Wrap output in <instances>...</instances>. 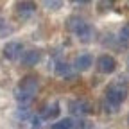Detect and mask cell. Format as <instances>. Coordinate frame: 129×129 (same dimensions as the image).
<instances>
[{
	"label": "cell",
	"instance_id": "cell-1",
	"mask_svg": "<svg viewBox=\"0 0 129 129\" xmlns=\"http://www.w3.org/2000/svg\"><path fill=\"white\" fill-rule=\"evenodd\" d=\"M38 91V79L34 75H25L14 88V99L20 104H29Z\"/></svg>",
	"mask_w": 129,
	"mask_h": 129
},
{
	"label": "cell",
	"instance_id": "cell-2",
	"mask_svg": "<svg viewBox=\"0 0 129 129\" xmlns=\"http://www.w3.org/2000/svg\"><path fill=\"white\" fill-rule=\"evenodd\" d=\"M68 29L74 32V34H75L81 41H84V43L91 41V38H93V29H91V25H90L86 20H83L81 16H72V18L68 20Z\"/></svg>",
	"mask_w": 129,
	"mask_h": 129
},
{
	"label": "cell",
	"instance_id": "cell-3",
	"mask_svg": "<svg viewBox=\"0 0 129 129\" xmlns=\"http://www.w3.org/2000/svg\"><path fill=\"white\" fill-rule=\"evenodd\" d=\"M127 99V84L124 83L122 79L111 83L106 88V101L113 106H120L124 101Z\"/></svg>",
	"mask_w": 129,
	"mask_h": 129
},
{
	"label": "cell",
	"instance_id": "cell-4",
	"mask_svg": "<svg viewBox=\"0 0 129 129\" xmlns=\"http://www.w3.org/2000/svg\"><path fill=\"white\" fill-rule=\"evenodd\" d=\"M97 70L101 74H113L117 70V59L109 56V54H104L97 59Z\"/></svg>",
	"mask_w": 129,
	"mask_h": 129
},
{
	"label": "cell",
	"instance_id": "cell-5",
	"mask_svg": "<svg viewBox=\"0 0 129 129\" xmlns=\"http://www.w3.org/2000/svg\"><path fill=\"white\" fill-rule=\"evenodd\" d=\"M22 52H23V45H22L20 41H7V43L4 45V57H6V59L14 61Z\"/></svg>",
	"mask_w": 129,
	"mask_h": 129
},
{
	"label": "cell",
	"instance_id": "cell-6",
	"mask_svg": "<svg viewBox=\"0 0 129 129\" xmlns=\"http://www.w3.org/2000/svg\"><path fill=\"white\" fill-rule=\"evenodd\" d=\"M91 64H93V57L90 54H79L75 57V61H74V68L77 72H86Z\"/></svg>",
	"mask_w": 129,
	"mask_h": 129
},
{
	"label": "cell",
	"instance_id": "cell-7",
	"mask_svg": "<svg viewBox=\"0 0 129 129\" xmlns=\"http://www.w3.org/2000/svg\"><path fill=\"white\" fill-rule=\"evenodd\" d=\"M72 111L77 115H90V113H93V104L86 99L77 101V102H72Z\"/></svg>",
	"mask_w": 129,
	"mask_h": 129
},
{
	"label": "cell",
	"instance_id": "cell-8",
	"mask_svg": "<svg viewBox=\"0 0 129 129\" xmlns=\"http://www.w3.org/2000/svg\"><path fill=\"white\" fill-rule=\"evenodd\" d=\"M59 102H50L48 106L43 108V111L40 113V118L41 120H54L57 115H59Z\"/></svg>",
	"mask_w": 129,
	"mask_h": 129
},
{
	"label": "cell",
	"instance_id": "cell-9",
	"mask_svg": "<svg viewBox=\"0 0 129 129\" xmlns=\"http://www.w3.org/2000/svg\"><path fill=\"white\" fill-rule=\"evenodd\" d=\"M40 57H41V54L38 50H27L22 56V63H23V67H34V64L40 63Z\"/></svg>",
	"mask_w": 129,
	"mask_h": 129
},
{
	"label": "cell",
	"instance_id": "cell-10",
	"mask_svg": "<svg viewBox=\"0 0 129 129\" xmlns=\"http://www.w3.org/2000/svg\"><path fill=\"white\" fill-rule=\"evenodd\" d=\"M14 7H16V13H18V16H22V18H27L29 14L34 13L36 4H34V2H18Z\"/></svg>",
	"mask_w": 129,
	"mask_h": 129
},
{
	"label": "cell",
	"instance_id": "cell-11",
	"mask_svg": "<svg viewBox=\"0 0 129 129\" xmlns=\"http://www.w3.org/2000/svg\"><path fill=\"white\" fill-rule=\"evenodd\" d=\"M52 68H54V72L57 75H63V77H70L72 75V67L68 63H64V61H56Z\"/></svg>",
	"mask_w": 129,
	"mask_h": 129
},
{
	"label": "cell",
	"instance_id": "cell-12",
	"mask_svg": "<svg viewBox=\"0 0 129 129\" xmlns=\"http://www.w3.org/2000/svg\"><path fill=\"white\" fill-rule=\"evenodd\" d=\"M74 127L75 125H74L72 118H63V120H59V122H56L52 125V129H74Z\"/></svg>",
	"mask_w": 129,
	"mask_h": 129
},
{
	"label": "cell",
	"instance_id": "cell-13",
	"mask_svg": "<svg viewBox=\"0 0 129 129\" xmlns=\"http://www.w3.org/2000/svg\"><path fill=\"white\" fill-rule=\"evenodd\" d=\"M122 45H127L129 43V23H125L122 29H120V32H118V38H117Z\"/></svg>",
	"mask_w": 129,
	"mask_h": 129
},
{
	"label": "cell",
	"instance_id": "cell-14",
	"mask_svg": "<svg viewBox=\"0 0 129 129\" xmlns=\"http://www.w3.org/2000/svg\"><path fill=\"white\" fill-rule=\"evenodd\" d=\"M11 27H9V23L2 18V16H0V38H6V36H9L11 34Z\"/></svg>",
	"mask_w": 129,
	"mask_h": 129
},
{
	"label": "cell",
	"instance_id": "cell-15",
	"mask_svg": "<svg viewBox=\"0 0 129 129\" xmlns=\"http://www.w3.org/2000/svg\"><path fill=\"white\" fill-rule=\"evenodd\" d=\"M61 6H63L61 0H47V2H45V7H48L50 11H57Z\"/></svg>",
	"mask_w": 129,
	"mask_h": 129
},
{
	"label": "cell",
	"instance_id": "cell-16",
	"mask_svg": "<svg viewBox=\"0 0 129 129\" xmlns=\"http://www.w3.org/2000/svg\"><path fill=\"white\" fill-rule=\"evenodd\" d=\"M104 108H106L108 113H117V111H118V106H113V104H109L108 101H104Z\"/></svg>",
	"mask_w": 129,
	"mask_h": 129
},
{
	"label": "cell",
	"instance_id": "cell-17",
	"mask_svg": "<svg viewBox=\"0 0 129 129\" xmlns=\"http://www.w3.org/2000/svg\"><path fill=\"white\" fill-rule=\"evenodd\" d=\"M30 124H32V129H40L41 127V118L40 117H32L30 118Z\"/></svg>",
	"mask_w": 129,
	"mask_h": 129
},
{
	"label": "cell",
	"instance_id": "cell-18",
	"mask_svg": "<svg viewBox=\"0 0 129 129\" xmlns=\"http://www.w3.org/2000/svg\"><path fill=\"white\" fill-rule=\"evenodd\" d=\"M127 124H129V115H127Z\"/></svg>",
	"mask_w": 129,
	"mask_h": 129
}]
</instances>
